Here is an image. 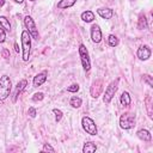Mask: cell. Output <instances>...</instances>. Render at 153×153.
I'll use <instances>...</instances> for the list:
<instances>
[{
    "label": "cell",
    "instance_id": "obj_1",
    "mask_svg": "<svg viewBox=\"0 0 153 153\" xmlns=\"http://www.w3.org/2000/svg\"><path fill=\"white\" fill-rule=\"evenodd\" d=\"M20 43H22V59L23 61H29L30 53H31V36L30 33L24 30L20 35Z\"/></svg>",
    "mask_w": 153,
    "mask_h": 153
},
{
    "label": "cell",
    "instance_id": "obj_2",
    "mask_svg": "<svg viewBox=\"0 0 153 153\" xmlns=\"http://www.w3.org/2000/svg\"><path fill=\"white\" fill-rule=\"evenodd\" d=\"M12 90V81L8 75L0 76V102H4L8 98Z\"/></svg>",
    "mask_w": 153,
    "mask_h": 153
},
{
    "label": "cell",
    "instance_id": "obj_3",
    "mask_svg": "<svg viewBox=\"0 0 153 153\" xmlns=\"http://www.w3.org/2000/svg\"><path fill=\"white\" fill-rule=\"evenodd\" d=\"M117 88H118V79L116 80H112L108 87L105 88V92H104V96H103V102L105 104H109L111 102V99L114 98V96L116 94L117 92Z\"/></svg>",
    "mask_w": 153,
    "mask_h": 153
},
{
    "label": "cell",
    "instance_id": "obj_4",
    "mask_svg": "<svg viewBox=\"0 0 153 153\" xmlns=\"http://www.w3.org/2000/svg\"><path fill=\"white\" fill-rule=\"evenodd\" d=\"M79 56H80V60H81V65H82V68L85 72H88L90 68H91V60H90V55H88V51L85 47V44H79Z\"/></svg>",
    "mask_w": 153,
    "mask_h": 153
},
{
    "label": "cell",
    "instance_id": "obj_5",
    "mask_svg": "<svg viewBox=\"0 0 153 153\" xmlns=\"http://www.w3.org/2000/svg\"><path fill=\"white\" fill-rule=\"evenodd\" d=\"M135 126V115L131 112H124L121 117H120V127L122 129H130Z\"/></svg>",
    "mask_w": 153,
    "mask_h": 153
},
{
    "label": "cell",
    "instance_id": "obj_6",
    "mask_svg": "<svg viewBox=\"0 0 153 153\" xmlns=\"http://www.w3.org/2000/svg\"><path fill=\"white\" fill-rule=\"evenodd\" d=\"M81 126H82V129L90 134V135H97L98 133V129H97V126H96V122L88 117V116H84L81 118Z\"/></svg>",
    "mask_w": 153,
    "mask_h": 153
},
{
    "label": "cell",
    "instance_id": "obj_7",
    "mask_svg": "<svg viewBox=\"0 0 153 153\" xmlns=\"http://www.w3.org/2000/svg\"><path fill=\"white\" fill-rule=\"evenodd\" d=\"M24 25H25V27H26V31L30 33V36H31L33 39H37V41H38L39 33H38V29L36 27V24H35L32 17L25 16V18H24Z\"/></svg>",
    "mask_w": 153,
    "mask_h": 153
},
{
    "label": "cell",
    "instance_id": "obj_8",
    "mask_svg": "<svg viewBox=\"0 0 153 153\" xmlns=\"http://www.w3.org/2000/svg\"><path fill=\"white\" fill-rule=\"evenodd\" d=\"M102 91H103V81H102L100 79H97V80H94V81L92 82V85H91V88H90V93H91V97L97 99V98L100 96Z\"/></svg>",
    "mask_w": 153,
    "mask_h": 153
},
{
    "label": "cell",
    "instance_id": "obj_9",
    "mask_svg": "<svg viewBox=\"0 0 153 153\" xmlns=\"http://www.w3.org/2000/svg\"><path fill=\"white\" fill-rule=\"evenodd\" d=\"M151 54H152V51H151V48L148 45H141L136 51V55H137L139 60H141V61L148 60L151 57Z\"/></svg>",
    "mask_w": 153,
    "mask_h": 153
},
{
    "label": "cell",
    "instance_id": "obj_10",
    "mask_svg": "<svg viewBox=\"0 0 153 153\" xmlns=\"http://www.w3.org/2000/svg\"><path fill=\"white\" fill-rule=\"evenodd\" d=\"M47 78H48V72H47V71H43V72L36 74V75L33 76V80H32L33 87H39V86H42V85L47 81Z\"/></svg>",
    "mask_w": 153,
    "mask_h": 153
},
{
    "label": "cell",
    "instance_id": "obj_11",
    "mask_svg": "<svg viewBox=\"0 0 153 153\" xmlns=\"http://www.w3.org/2000/svg\"><path fill=\"white\" fill-rule=\"evenodd\" d=\"M91 39L93 43H99L102 41V30L98 24H93L91 26Z\"/></svg>",
    "mask_w": 153,
    "mask_h": 153
},
{
    "label": "cell",
    "instance_id": "obj_12",
    "mask_svg": "<svg viewBox=\"0 0 153 153\" xmlns=\"http://www.w3.org/2000/svg\"><path fill=\"white\" fill-rule=\"evenodd\" d=\"M26 85H27V80L26 79H22L20 81H18V84L16 85V91H14V94H13V102H16L17 100V98H18V96L25 90V87H26Z\"/></svg>",
    "mask_w": 153,
    "mask_h": 153
},
{
    "label": "cell",
    "instance_id": "obj_13",
    "mask_svg": "<svg viewBox=\"0 0 153 153\" xmlns=\"http://www.w3.org/2000/svg\"><path fill=\"white\" fill-rule=\"evenodd\" d=\"M97 13L103 19H111L112 16H114V11L109 7H100V8L97 10Z\"/></svg>",
    "mask_w": 153,
    "mask_h": 153
},
{
    "label": "cell",
    "instance_id": "obj_14",
    "mask_svg": "<svg viewBox=\"0 0 153 153\" xmlns=\"http://www.w3.org/2000/svg\"><path fill=\"white\" fill-rule=\"evenodd\" d=\"M136 136H137L140 140L145 141V142H149V141L152 140V135H151V133H149L147 129H139V130L136 131Z\"/></svg>",
    "mask_w": 153,
    "mask_h": 153
},
{
    "label": "cell",
    "instance_id": "obj_15",
    "mask_svg": "<svg viewBox=\"0 0 153 153\" xmlns=\"http://www.w3.org/2000/svg\"><path fill=\"white\" fill-rule=\"evenodd\" d=\"M76 4V0H60L56 5V7L59 10H66V8H69L72 6H74Z\"/></svg>",
    "mask_w": 153,
    "mask_h": 153
},
{
    "label": "cell",
    "instance_id": "obj_16",
    "mask_svg": "<svg viewBox=\"0 0 153 153\" xmlns=\"http://www.w3.org/2000/svg\"><path fill=\"white\" fill-rule=\"evenodd\" d=\"M96 149H97L96 142H93V141H86V142L84 143V147H82V152H84V153H92V152H94Z\"/></svg>",
    "mask_w": 153,
    "mask_h": 153
},
{
    "label": "cell",
    "instance_id": "obj_17",
    "mask_svg": "<svg viewBox=\"0 0 153 153\" xmlns=\"http://www.w3.org/2000/svg\"><path fill=\"white\" fill-rule=\"evenodd\" d=\"M145 104H146V109H147V114L148 117L152 120L153 118V110H152V105H153V99L151 96H147L145 98Z\"/></svg>",
    "mask_w": 153,
    "mask_h": 153
},
{
    "label": "cell",
    "instance_id": "obj_18",
    "mask_svg": "<svg viewBox=\"0 0 153 153\" xmlns=\"http://www.w3.org/2000/svg\"><path fill=\"white\" fill-rule=\"evenodd\" d=\"M120 102H121V104H122L123 106H129L130 103H131L130 94H129L127 91L122 92V94H121V97H120Z\"/></svg>",
    "mask_w": 153,
    "mask_h": 153
},
{
    "label": "cell",
    "instance_id": "obj_19",
    "mask_svg": "<svg viewBox=\"0 0 153 153\" xmlns=\"http://www.w3.org/2000/svg\"><path fill=\"white\" fill-rule=\"evenodd\" d=\"M147 26H148V24H147V18H146V16H145L143 13H141V14L139 16V20H137V29H139V30H146Z\"/></svg>",
    "mask_w": 153,
    "mask_h": 153
},
{
    "label": "cell",
    "instance_id": "obj_20",
    "mask_svg": "<svg viewBox=\"0 0 153 153\" xmlns=\"http://www.w3.org/2000/svg\"><path fill=\"white\" fill-rule=\"evenodd\" d=\"M81 19L84 22H86V23H92L94 20V13L92 11H88V10L87 11H84L81 13Z\"/></svg>",
    "mask_w": 153,
    "mask_h": 153
},
{
    "label": "cell",
    "instance_id": "obj_21",
    "mask_svg": "<svg viewBox=\"0 0 153 153\" xmlns=\"http://www.w3.org/2000/svg\"><path fill=\"white\" fill-rule=\"evenodd\" d=\"M81 104H82L81 98H80V97H76V96H73V97L71 98V100H69V105H71L72 108H74V109L80 108Z\"/></svg>",
    "mask_w": 153,
    "mask_h": 153
},
{
    "label": "cell",
    "instance_id": "obj_22",
    "mask_svg": "<svg viewBox=\"0 0 153 153\" xmlns=\"http://www.w3.org/2000/svg\"><path fill=\"white\" fill-rule=\"evenodd\" d=\"M0 27H2L6 31H11V24L10 20L5 16H0Z\"/></svg>",
    "mask_w": 153,
    "mask_h": 153
},
{
    "label": "cell",
    "instance_id": "obj_23",
    "mask_svg": "<svg viewBox=\"0 0 153 153\" xmlns=\"http://www.w3.org/2000/svg\"><path fill=\"white\" fill-rule=\"evenodd\" d=\"M118 43H120V41H118V38L115 35H109L108 36V44L110 47H117Z\"/></svg>",
    "mask_w": 153,
    "mask_h": 153
},
{
    "label": "cell",
    "instance_id": "obj_24",
    "mask_svg": "<svg viewBox=\"0 0 153 153\" xmlns=\"http://www.w3.org/2000/svg\"><path fill=\"white\" fill-rule=\"evenodd\" d=\"M142 80H143V82H146L149 87H153V79H152V76H151L149 74H143Z\"/></svg>",
    "mask_w": 153,
    "mask_h": 153
},
{
    "label": "cell",
    "instance_id": "obj_25",
    "mask_svg": "<svg viewBox=\"0 0 153 153\" xmlns=\"http://www.w3.org/2000/svg\"><path fill=\"white\" fill-rule=\"evenodd\" d=\"M53 114L55 115V121H56V122H60L61 118H62V116H63L62 111H61L60 109H53Z\"/></svg>",
    "mask_w": 153,
    "mask_h": 153
},
{
    "label": "cell",
    "instance_id": "obj_26",
    "mask_svg": "<svg viewBox=\"0 0 153 153\" xmlns=\"http://www.w3.org/2000/svg\"><path fill=\"white\" fill-rule=\"evenodd\" d=\"M43 98H44V93L43 92H36L32 96V100L33 102H41V100H43Z\"/></svg>",
    "mask_w": 153,
    "mask_h": 153
},
{
    "label": "cell",
    "instance_id": "obj_27",
    "mask_svg": "<svg viewBox=\"0 0 153 153\" xmlns=\"http://www.w3.org/2000/svg\"><path fill=\"white\" fill-rule=\"evenodd\" d=\"M67 91H68V92H73V93H75V92L79 91V85H78V84H72L71 86L67 87Z\"/></svg>",
    "mask_w": 153,
    "mask_h": 153
},
{
    "label": "cell",
    "instance_id": "obj_28",
    "mask_svg": "<svg viewBox=\"0 0 153 153\" xmlns=\"http://www.w3.org/2000/svg\"><path fill=\"white\" fill-rule=\"evenodd\" d=\"M27 115H29L30 117L35 118V117H36V115H37L36 109H35V108H32V106H30V108H29V110H27Z\"/></svg>",
    "mask_w": 153,
    "mask_h": 153
},
{
    "label": "cell",
    "instance_id": "obj_29",
    "mask_svg": "<svg viewBox=\"0 0 153 153\" xmlns=\"http://www.w3.org/2000/svg\"><path fill=\"white\" fill-rule=\"evenodd\" d=\"M6 39V30L0 27V43H4Z\"/></svg>",
    "mask_w": 153,
    "mask_h": 153
},
{
    "label": "cell",
    "instance_id": "obj_30",
    "mask_svg": "<svg viewBox=\"0 0 153 153\" xmlns=\"http://www.w3.org/2000/svg\"><path fill=\"white\" fill-rule=\"evenodd\" d=\"M43 152H55V148L51 147L49 143H45V145L43 146Z\"/></svg>",
    "mask_w": 153,
    "mask_h": 153
},
{
    "label": "cell",
    "instance_id": "obj_31",
    "mask_svg": "<svg viewBox=\"0 0 153 153\" xmlns=\"http://www.w3.org/2000/svg\"><path fill=\"white\" fill-rule=\"evenodd\" d=\"M1 56H2L4 59H8V57H10V50L6 49V48H4V49L1 50Z\"/></svg>",
    "mask_w": 153,
    "mask_h": 153
},
{
    "label": "cell",
    "instance_id": "obj_32",
    "mask_svg": "<svg viewBox=\"0 0 153 153\" xmlns=\"http://www.w3.org/2000/svg\"><path fill=\"white\" fill-rule=\"evenodd\" d=\"M14 49L17 53H19V48H18V43H14Z\"/></svg>",
    "mask_w": 153,
    "mask_h": 153
},
{
    "label": "cell",
    "instance_id": "obj_33",
    "mask_svg": "<svg viewBox=\"0 0 153 153\" xmlns=\"http://www.w3.org/2000/svg\"><path fill=\"white\" fill-rule=\"evenodd\" d=\"M5 5V0H0V7H2Z\"/></svg>",
    "mask_w": 153,
    "mask_h": 153
},
{
    "label": "cell",
    "instance_id": "obj_34",
    "mask_svg": "<svg viewBox=\"0 0 153 153\" xmlns=\"http://www.w3.org/2000/svg\"><path fill=\"white\" fill-rule=\"evenodd\" d=\"M13 1H14V2H17V4H23V1H24V0H13Z\"/></svg>",
    "mask_w": 153,
    "mask_h": 153
},
{
    "label": "cell",
    "instance_id": "obj_35",
    "mask_svg": "<svg viewBox=\"0 0 153 153\" xmlns=\"http://www.w3.org/2000/svg\"><path fill=\"white\" fill-rule=\"evenodd\" d=\"M30 1H36V0H30Z\"/></svg>",
    "mask_w": 153,
    "mask_h": 153
}]
</instances>
